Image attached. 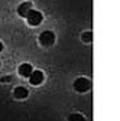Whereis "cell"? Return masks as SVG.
Here are the masks:
<instances>
[{
	"label": "cell",
	"instance_id": "1",
	"mask_svg": "<svg viewBox=\"0 0 120 121\" xmlns=\"http://www.w3.org/2000/svg\"><path fill=\"white\" fill-rule=\"evenodd\" d=\"M26 20H28V23L31 25V26H39L42 23V20H43V16H42L41 12L32 9L31 12L26 14Z\"/></svg>",
	"mask_w": 120,
	"mask_h": 121
},
{
	"label": "cell",
	"instance_id": "2",
	"mask_svg": "<svg viewBox=\"0 0 120 121\" xmlns=\"http://www.w3.org/2000/svg\"><path fill=\"white\" fill-rule=\"evenodd\" d=\"M39 42L43 45V46H51L55 42V35L51 32V30H45L43 33H41L39 36Z\"/></svg>",
	"mask_w": 120,
	"mask_h": 121
},
{
	"label": "cell",
	"instance_id": "3",
	"mask_svg": "<svg viewBox=\"0 0 120 121\" xmlns=\"http://www.w3.org/2000/svg\"><path fill=\"white\" fill-rule=\"evenodd\" d=\"M74 88H75L78 92H85L91 88V82H90L87 78H78L74 82Z\"/></svg>",
	"mask_w": 120,
	"mask_h": 121
},
{
	"label": "cell",
	"instance_id": "4",
	"mask_svg": "<svg viewBox=\"0 0 120 121\" xmlns=\"http://www.w3.org/2000/svg\"><path fill=\"white\" fill-rule=\"evenodd\" d=\"M43 72L42 71H32L31 75H29V81H31L32 85H39L43 82Z\"/></svg>",
	"mask_w": 120,
	"mask_h": 121
},
{
	"label": "cell",
	"instance_id": "5",
	"mask_svg": "<svg viewBox=\"0 0 120 121\" xmlns=\"http://www.w3.org/2000/svg\"><path fill=\"white\" fill-rule=\"evenodd\" d=\"M32 10V3H29V2H26V3H22L19 7H18V13H19V16H22V17H26V14Z\"/></svg>",
	"mask_w": 120,
	"mask_h": 121
},
{
	"label": "cell",
	"instance_id": "6",
	"mask_svg": "<svg viewBox=\"0 0 120 121\" xmlns=\"http://www.w3.org/2000/svg\"><path fill=\"white\" fill-rule=\"evenodd\" d=\"M32 71H33L32 65H29V64H23V65L19 66V75L20 77H29Z\"/></svg>",
	"mask_w": 120,
	"mask_h": 121
},
{
	"label": "cell",
	"instance_id": "7",
	"mask_svg": "<svg viewBox=\"0 0 120 121\" xmlns=\"http://www.w3.org/2000/svg\"><path fill=\"white\" fill-rule=\"evenodd\" d=\"M29 95V91L25 86H16L14 88V97L16 98H26Z\"/></svg>",
	"mask_w": 120,
	"mask_h": 121
},
{
	"label": "cell",
	"instance_id": "8",
	"mask_svg": "<svg viewBox=\"0 0 120 121\" xmlns=\"http://www.w3.org/2000/svg\"><path fill=\"white\" fill-rule=\"evenodd\" d=\"M91 39H93V33H91V32H85V33L83 35V40L87 42V43L91 42Z\"/></svg>",
	"mask_w": 120,
	"mask_h": 121
},
{
	"label": "cell",
	"instance_id": "9",
	"mask_svg": "<svg viewBox=\"0 0 120 121\" xmlns=\"http://www.w3.org/2000/svg\"><path fill=\"white\" fill-rule=\"evenodd\" d=\"M69 120H71V121H84L85 118H84L83 115H71Z\"/></svg>",
	"mask_w": 120,
	"mask_h": 121
},
{
	"label": "cell",
	"instance_id": "10",
	"mask_svg": "<svg viewBox=\"0 0 120 121\" xmlns=\"http://www.w3.org/2000/svg\"><path fill=\"white\" fill-rule=\"evenodd\" d=\"M2 81H5V82H7V81H10V78H9V77H6V78H2Z\"/></svg>",
	"mask_w": 120,
	"mask_h": 121
},
{
	"label": "cell",
	"instance_id": "11",
	"mask_svg": "<svg viewBox=\"0 0 120 121\" xmlns=\"http://www.w3.org/2000/svg\"><path fill=\"white\" fill-rule=\"evenodd\" d=\"M2 51H3V43L0 42V52H2Z\"/></svg>",
	"mask_w": 120,
	"mask_h": 121
}]
</instances>
